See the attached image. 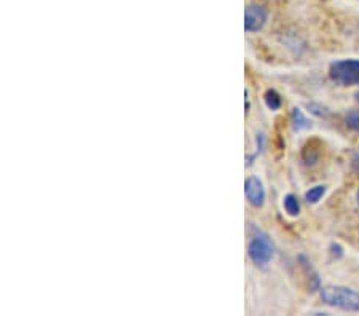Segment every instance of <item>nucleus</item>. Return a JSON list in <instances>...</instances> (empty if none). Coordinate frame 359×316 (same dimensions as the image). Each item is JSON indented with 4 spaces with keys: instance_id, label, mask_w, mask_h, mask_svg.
I'll return each mask as SVG.
<instances>
[{
    "instance_id": "1",
    "label": "nucleus",
    "mask_w": 359,
    "mask_h": 316,
    "mask_svg": "<svg viewBox=\"0 0 359 316\" xmlns=\"http://www.w3.org/2000/svg\"><path fill=\"white\" fill-rule=\"evenodd\" d=\"M321 298L329 307H337L348 312H359V292L341 286L321 287Z\"/></svg>"
},
{
    "instance_id": "2",
    "label": "nucleus",
    "mask_w": 359,
    "mask_h": 316,
    "mask_svg": "<svg viewBox=\"0 0 359 316\" xmlns=\"http://www.w3.org/2000/svg\"><path fill=\"white\" fill-rule=\"evenodd\" d=\"M329 76L341 86H359V60H341L334 62Z\"/></svg>"
},
{
    "instance_id": "3",
    "label": "nucleus",
    "mask_w": 359,
    "mask_h": 316,
    "mask_svg": "<svg viewBox=\"0 0 359 316\" xmlns=\"http://www.w3.org/2000/svg\"><path fill=\"white\" fill-rule=\"evenodd\" d=\"M249 257L252 259L257 266H267L273 259V245L267 237H256L249 243Z\"/></svg>"
},
{
    "instance_id": "4",
    "label": "nucleus",
    "mask_w": 359,
    "mask_h": 316,
    "mask_svg": "<svg viewBox=\"0 0 359 316\" xmlns=\"http://www.w3.org/2000/svg\"><path fill=\"white\" fill-rule=\"evenodd\" d=\"M267 21V11L260 5H249L245 13V27L248 32H257Z\"/></svg>"
},
{
    "instance_id": "5",
    "label": "nucleus",
    "mask_w": 359,
    "mask_h": 316,
    "mask_svg": "<svg viewBox=\"0 0 359 316\" xmlns=\"http://www.w3.org/2000/svg\"><path fill=\"white\" fill-rule=\"evenodd\" d=\"M245 192H246V198L249 200V203L254 206H262L265 201V191L262 182H260L257 177H249L246 181L245 186Z\"/></svg>"
},
{
    "instance_id": "6",
    "label": "nucleus",
    "mask_w": 359,
    "mask_h": 316,
    "mask_svg": "<svg viewBox=\"0 0 359 316\" xmlns=\"http://www.w3.org/2000/svg\"><path fill=\"white\" fill-rule=\"evenodd\" d=\"M283 205H285V209L289 216H297L299 211H300V205H299V200L294 197V195H286L285 201H283Z\"/></svg>"
},
{
    "instance_id": "7",
    "label": "nucleus",
    "mask_w": 359,
    "mask_h": 316,
    "mask_svg": "<svg viewBox=\"0 0 359 316\" xmlns=\"http://www.w3.org/2000/svg\"><path fill=\"white\" fill-rule=\"evenodd\" d=\"M292 123H294V128L297 131L305 130V128H309V126H310L309 120H306V117L302 114L300 109H292Z\"/></svg>"
},
{
    "instance_id": "8",
    "label": "nucleus",
    "mask_w": 359,
    "mask_h": 316,
    "mask_svg": "<svg viewBox=\"0 0 359 316\" xmlns=\"http://www.w3.org/2000/svg\"><path fill=\"white\" fill-rule=\"evenodd\" d=\"M326 193V187L324 186H316L313 188H310L309 192L305 193V198L309 203H318L323 198V195Z\"/></svg>"
},
{
    "instance_id": "9",
    "label": "nucleus",
    "mask_w": 359,
    "mask_h": 316,
    "mask_svg": "<svg viewBox=\"0 0 359 316\" xmlns=\"http://www.w3.org/2000/svg\"><path fill=\"white\" fill-rule=\"evenodd\" d=\"M265 102H267V107L271 109V111H276L281 106V97L278 96L276 91H267L265 93Z\"/></svg>"
},
{
    "instance_id": "10",
    "label": "nucleus",
    "mask_w": 359,
    "mask_h": 316,
    "mask_svg": "<svg viewBox=\"0 0 359 316\" xmlns=\"http://www.w3.org/2000/svg\"><path fill=\"white\" fill-rule=\"evenodd\" d=\"M346 123H348L351 130H355L359 133V111H351L346 115Z\"/></svg>"
},
{
    "instance_id": "11",
    "label": "nucleus",
    "mask_w": 359,
    "mask_h": 316,
    "mask_svg": "<svg viewBox=\"0 0 359 316\" xmlns=\"http://www.w3.org/2000/svg\"><path fill=\"white\" fill-rule=\"evenodd\" d=\"M358 205H359V192H358Z\"/></svg>"
}]
</instances>
